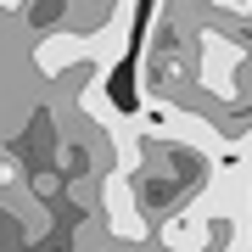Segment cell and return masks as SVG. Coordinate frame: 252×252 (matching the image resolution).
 <instances>
[{"instance_id":"obj_1","label":"cell","mask_w":252,"mask_h":252,"mask_svg":"<svg viewBox=\"0 0 252 252\" xmlns=\"http://www.w3.org/2000/svg\"><path fill=\"white\" fill-rule=\"evenodd\" d=\"M17 185H23V162L0 146V190H17Z\"/></svg>"}]
</instances>
